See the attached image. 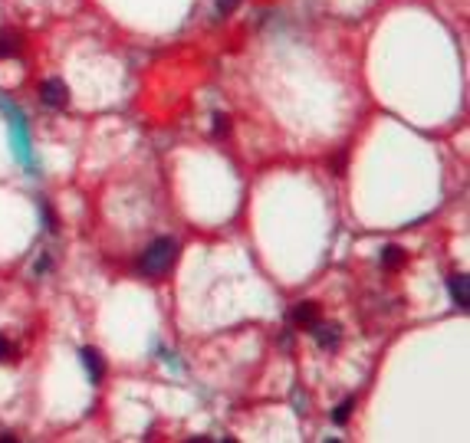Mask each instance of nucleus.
Segmentation results:
<instances>
[{"label": "nucleus", "instance_id": "obj_2", "mask_svg": "<svg viewBox=\"0 0 470 443\" xmlns=\"http://www.w3.org/2000/svg\"><path fill=\"white\" fill-rule=\"evenodd\" d=\"M40 95L50 109H66L69 105V85L63 82V79H46V82L40 85Z\"/></svg>", "mask_w": 470, "mask_h": 443}, {"label": "nucleus", "instance_id": "obj_1", "mask_svg": "<svg viewBox=\"0 0 470 443\" xmlns=\"http://www.w3.org/2000/svg\"><path fill=\"white\" fill-rule=\"evenodd\" d=\"M174 260H178V243H174V240H168V237L155 240L152 247L142 253V273L162 276V273H168L171 266H174Z\"/></svg>", "mask_w": 470, "mask_h": 443}, {"label": "nucleus", "instance_id": "obj_7", "mask_svg": "<svg viewBox=\"0 0 470 443\" xmlns=\"http://www.w3.org/2000/svg\"><path fill=\"white\" fill-rule=\"evenodd\" d=\"M404 250L402 247H395V243H388V247L382 250V263H385V269H402L404 266Z\"/></svg>", "mask_w": 470, "mask_h": 443}, {"label": "nucleus", "instance_id": "obj_12", "mask_svg": "<svg viewBox=\"0 0 470 443\" xmlns=\"http://www.w3.org/2000/svg\"><path fill=\"white\" fill-rule=\"evenodd\" d=\"M7 355H10V348H7V341H4V338H0V361H4V358H7Z\"/></svg>", "mask_w": 470, "mask_h": 443}, {"label": "nucleus", "instance_id": "obj_8", "mask_svg": "<svg viewBox=\"0 0 470 443\" xmlns=\"http://www.w3.org/2000/svg\"><path fill=\"white\" fill-rule=\"evenodd\" d=\"M20 53V36L17 33H0V60H10Z\"/></svg>", "mask_w": 470, "mask_h": 443}, {"label": "nucleus", "instance_id": "obj_5", "mask_svg": "<svg viewBox=\"0 0 470 443\" xmlns=\"http://www.w3.org/2000/svg\"><path fill=\"white\" fill-rule=\"evenodd\" d=\"M83 361H85V368H89V378H93V381H103V375H105L103 351L99 348H83Z\"/></svg>", "mask_w": 470, "mask_h": 443}, {"label": "nucleus", "instance_id": "obj_10", "mask_svg": "<svg viewBox=\"0 0 470 443\" xmlns=\"http://www.w3.org/2000/svg\"><path fill=\"white\" fill-rule=\"evenodd\" d=\"M227 132H231V115L217 112V115H214V135H227Z\"/></svg>", "mask_w": 470, "mask_h": 443}, {"label": "nucleus", "instance_id": "obj_6", "mask_svg": "<svg viewBox=\"0 0 470 443\" xmlns=\"http://www.w3.org/2000/svg\"><path fill=\"white\" fill-rule=\"evenodd\" d=\"M447 289H451V296H454V302H457V306L467 309V276L454 273L451 279H447Z\"/></svg>", "mask_w": 470, "mask_h": 443}, {"label": "nucleus", "instance_id": "obj_11", "mask_svg": "<svg viewBox=\"0 0 470 443\" xmlns=\"http://www.w3.org/2000/svg\"><path fill=\"white\" fill-rule=\"evenodd\" d=\"M237 4H240V0H217V14H221V17H227V14H234V10H237Z\"/></svg>", "mask_w": 470, "mask_h": 443}, {"label": "nucleus", "instance_id": "obj_4", "mask_svg": "<svg viewBox=\"0 0 470 443\" xmlns=\"http://www.w3.org/2000/svg\"><path fill=\"white\" fill-rule=\"evenodd\" d=\"M293 322L303 325V329H313V325L319 322V306L316 302H299V306L293 309Z\"/></svg>", "mask_w": 470, "mask_h": 443}, {"label": "nucleus", "instance_id": "obj_9", "mask_svg": "<svg viewBox=\"0 0 470 443\" xmlns=\"http://www.w3.org/2000/svg\"><path fill=\"white\" fill-rule=\"evenodd\" d=\"M352 410H355V401H352V397H349V401H342L339 404V407H335V414H333V420H335V424H349V417H352Z\"/></svg>", "mask_w": 470, "mask_h": 443}, {"label": "nucleus", "instance_id": "obj_3", "mask_svg": "<svg viewBox=\"0 0 470 443\" xmlns=\"http://www.w3.org/2000/svg\"><path fill=\"white\" fill-rule=\"evenodd\" d=\"M313 335H316V341H319V345H323V348H329V351H333V348H339V338H342L339 325H333V322H329V325L316 322V325H313Z\"/></svg>", "mask_w": 470, "mask_h": 443}]
</instances>
